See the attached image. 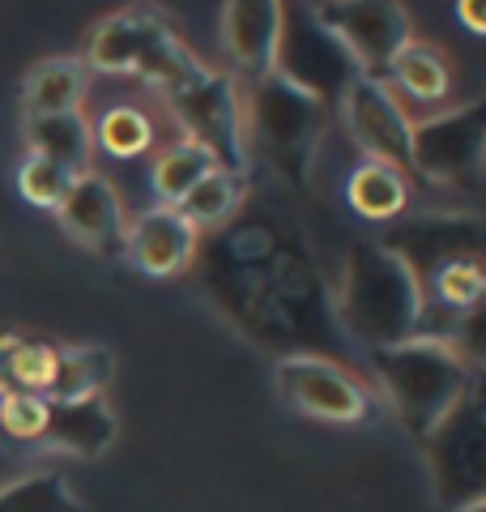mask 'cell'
<instances>
[{
	"instance_id": "3957f363",
	"label": "cell",
	"mask_w": 486,
	"mask_h": 512,
	"mask_svg": "<svg viewBox=\"0 0 486 512\" xmlns=\"http://www.w3.org/2000/svg\"><path fill=\"white\" fill-rule=\"evenodd\" d=\"M333 308L346 342L367 346V355L414 342L418 325H423V295H418L410 269L393 252H384L376 239H354L346 248Z\"/></svg>"
},
{
	"instance_id": "e0dca14e",
	"label": "cell",
	"mask_w": 486,
	"mask_h": 512,
	"mask_svg": "<svg viewBox=\"0 0 486 512\" xmlns=\"http://www.w3.org/2000/svg\"><path fill=\"white\" fill-rule=\"evenodd\" d=\"M116 436H120V419L107 406V397H86V402H52V419H47L39 444H47L52 453L94 461L107 453Z\"/></svg>"
},
{
	"instance_id": "484cf974",
	"label": "cell",
	"mask_w": 486,
	"mask_h": 512,
	"mask_svg": "<svg viewBox=\"0 0 486 512\" xmlns=\"http://www.w3.org/2000/svg\"><path fill=\"white\" fill-rule=\"evenodd\" d=\"M111 355L103 346H64L60 350V376L47 402H86V397H103L111 384Z\"/></svg>"
},
{
	"instance_id": "f546056e",
	"label": "cell",
	"mask_w": 486,
	"mask_h": 512,
	"mask_svg": "<svg viewBox=\"0 0 486 512\" xmlns=\"http://www.w3.org/2000/svg\"><path fill=\"white\" fill-rule=\"evenodd\" d=\"M47 419H52V402L35 393H5L0 397V431L9 440H22V444H39Z\"/></svg>"
},
{
	"instance_id": "7402d4cb",
	"label": "cell",
	"mask_w": 486,
	"mask_h": 512,
	"mask_svg": "<svg viewBox=\"0 0 486 512\" xmlns=\"http://www.w3.org/2000/svg\"><path fill=\"white\" fill-rule=\"evenodd\" d=\"M26 146H30V154L52 158V163H60L73 175L94 171L90 167L94 163V133H90V120L81 116V111L26 120Z\"/></svg>"
},
{
	"instance_id": "30bf717a",
	"label": "cell",
	"mask_w": 486,
	"mask_h": 512,
	"mask_svg": "<svg viewBox=\"0 0 486 512\" xmlns=\"http://www.w3.org/2000/svg\"><path fill=\"white\" fill-rule=\"evenodd\" d=\"M273 73H278L282 82L307 90L329 111L342 103L346 86L359 77L354 60L346 56V47L316 22L312 5H282V43H278Z\"/></svg>"
},
{
	"instance_id": "cb8c5ba5",
	"label": "cell",
	"mask_w": 486,
	"mask_h": 512,
	"mask_svg": "<svg viewBox=\"0 0 486 512\" xmlns=\"http://www.w3.org/2000/svg\"><path fill=\"white\" fill-rule=\"evenodd\" d=\"M90 133H94V150H103L107 158H120V163L145 158L158 146V124L150 111L137 103H111L103 116L90 124Z\"/></svg>"
},
{
	"instance_id": "7a4b0ae2",
	"label": "cell",
	"mask_w": 486,
	"mask_h": 512,
	"mask_svg": "<svg viewBox=\"0 0 486 512\" xmlns=\"http://www.w3.org/2000/svg\"><path fill=\"white\" fill-rule=\"evenodd\" d=\"M376 244L410 269L423 295L418 338H440L452 316L486 295V222L478 214H410Z\"/></svg>"
},
{
	"instance_id": "ffe728a7",
	"label": "cell",
	"mask_w": 486,
	"mask_h": 512,
	"mask_svg": "<svg viewBox=\"0 0 486 512\" xmlns=\"http://www.w3.org/2000/svg\"><path fill=\"white\" fill-rule=\"evenodd\" d=\"M60 350L64 346H56V342L5 333V338H0V397L5 393L52 397L56 376H60Z\"/></svg>"
},
{
	"instance_id": "ba28073f",
	"label": "cell",
	"mask_w": 486,
	"mask_h": 512,
	"mask_svg": "<svg viewBox=\"0 0 486 512\" xmlns=\"http://www.w3.org/2000/svg\"><path fill=\"white\" fill-rule=\"evenodd\" d=\"M167 116L175 120V137L197 141L214 154V163L231 175H248V137H243V94L231 73L201 69L197 82L162 99Z\"/></svg>"
},
{
	"instance_id": "9a60e30c",
	"label": "cell",
	"mask_w": 486,
	"mask_h": 512,
	"mask_svg": "<svg viewBox=\"0 0 486 512\" xmlns=\"http://www.w3.org/2000/svg\"><path fill=\"white\" fill-rule=\"evenodd\" d=\"M197 252H201V231L188 227V222L175 210H167V205H154V210L128 218L124 256L141 269V274L175 278V274H184V269L197 265Z\"/></svg>"
},
{
	"instance_id": "4dcf8cb0",
	"label": "cell",
	"mask_w": 486,
	"mask_h": 512,
	"mask_svg": "<svg viewBox=\"0 0 486 512\" xmlns=\"http://www.w3.org/2000/svg\"><path fill=\"white\" fill-rule=\"evenodd\" d=\"M457 18L465 30H474V35H486V0H461L457 5Z\"/></svg>"
},
{
	"instance_id": "d6986e66",
	"label": "cell",
	"mask_w": 486,
	"mask_h": 512,
	"mask_svg": "<svg viewBox=\"0 0 486 512\" xmlns=\"http://www.w3.org/2000/svg\"><path fill=\"white\" fill-rule=\"evenodd\" d=\"M380 82L393 94H401V99H410L414 107L431 111V107H440L452 94V69H448V60H444L440 47L410 39L393 56V64H388V73L380 77Z\"/></svg>"
},
{
	"instance_id": "4fadbf2b",
	"label": "cell",
	"mask_w": 486,
	"mask_h": 512,
	"mask_svg": "<svg viewBox=\"0 0 486 512\" xmlns=\"http://www.w3.org/2000/svg\"><path fill=\"white\" fill-rule=\"evenodd\" d=\"M342 120L350 128V141L363 150L371 163H388L410 175V137H414V120L405 103L388 90L380 77H354L342 94Z\"/></svg>"
},
{
	"instance_id": "277c9868",
	"label": "cell",
	"mask_w": 486,
	"mask_h": 512,
	"mask_svg": "<svg viewBox=\"0 0 486 512\" xmlns=\"http://www.w3.org/2000/svg\"><path fill=\"white\" fill-rule=\"evenodd\" d=\"M371 372H376V384L388 397V406H393L397 423L418 444L474 393L469 367L444 342H431V338L376 350L371 355Z\"/></svg>"
},
{
	"instance_id": "f1b7e54d",
	"label": "cell",
	"mask_w": 486,
	"mask_h": 512,
	"mask_svg": "<svg viewBox=\"0 0 486 512\" xmlns=\"http://www.w3.org/2000/svg\"><path fill=\"white\" fill-rule=\"evenodd\" d=\"M77 175L64 171L52 158H39V154H26V163L18 167V188L30 205H43V210H60L64 197H69Z\"/></svg>"
},
{
	"instance_id": "7c38bea8",
	"label": "cell",
	"mask_w": 486,
	"mask_h": 512,
	"mask_svg": "<svg viewBox=\"0 0 486 512\" xmlns=\"http://www.w3.org/2000/svg\"><path fill=\"white\" fill-rule=\"evenodd\" d=\"M312 13L346 47L363 77H384L393 56L414 39L410 9L393 0H324V5H312Z\"/></svg>"
},
{
	"instance_id": "603a6c76",
	"label": "cell",
	"mask_w": 486,
	"mask_h": 512,
	"mask_svg": "<svg viewBox=\"0 0 486 512\" xmlns=\"http://www.w3.org/2000/svg\"><path fill=\"white\" fill-rule=\"evenodd\" d=\"M209 171H218L214 154L201 150L197 141L188 137H171L162 141V146L154 150V163H150V188L158 205H167V210H175L192 188H197Z\"/></svg>"
},
{
	"instance_id": "d6a6232c",
	"label": "cell",
	"mask_w": 486,
	"mask_h": 512,
	"mask_svg": "<svg viewBox=\"0 0 486 512\" xmlns=\"http://www.w3.org/2000/svg\"><path fill=\"white\" fill-rule=\"evenodd\" d=\"M469 512H486V504H478V508H469Z\"/></svg>"
},
{
	"instance_id": "52a82bcc",
	"label": "cell",
	"mask_w": 486,
	"mask_h": 512,
	"mask_svg": "<svg viewBox=\"0 0 486 512\" xmlns=\"http://www.w3.org/2000/svg\"><path fill=\"white\" fill-rule=\"evenodd\" d=\"M435 512H469L486 504V402H465L423 440Z\"/></svg>"
},
{
	"instance_id": "d4e9b609",
	"label": "cell",
	"mask_w": 486,
	"mask_h": 512,
	"mask_svg": "<svg viewBox=\"0 0 486 512\" xmlns=\"http://www.w3.org/2000/svg\"><path fill=\"white\" fill-rule=\"evenodd\" d=\"M243 201H248V175H231V171L218 167V171H209L180 205H175V214L205 235V231L226 227V222L243 210Z\"/></svg>"
},
{
	"instance_id": "2e32d148",
	"label": "cell",
	"mask_w": 486,
	"mask_h": 512,
	"mask_svg": "<svg viewBox=\"0 0 486 512\" xmlns=\"http://www.w3.org/2000/svg\"><path fill=\"white\" fill-rule=\"evenodd\" d=\"M282 43V5L278 0H231L222 5V47L235 69L252 82L273 73Z\"/></svg>"
},
{
	"instance_id": "8fae6325",
	"label": "cell",
	"mask_w": 486,
	"mask_h": 512,
	"mask_svg": "<svg viewBox=\"0 0 486 512\" xmlns=\"http://www.w3.org/2000/svg\"><path fill=\"white\" fill-rule=\"evenodd\" d=\"M273 380L290 410L307 414L316 423L354 427L371 419V393L367 384L337 359L320 355H286L273 363Z\"/></svg>"
},
{
	"instance_id": "1f68e13d",
	"label": "cell",
	"mask_w": 486,
	"mask_h": 512,
	"mask_svg": "<svg viewBox=\"0 0 486 512\" xmlns=\"http://www.w3.org/2000/svg\"><path fill=\"white\" fill-rule=\"evenodd\" d=\"M474 397H482V402H486V376H474Z\"/></svg>"
},
{
	"instance_id": "9c48e42d",
	"label": "cell",
	"mask_w": 486,
	"mask_h": 512,
	"mask_svg": "<svg viewBox=\"0 0 486 512\" xmlns=\"http://www.w3.org/2000/svg\"><path fill=\"white\" fill-rule=\"evenodd\" d=\"M486 171V99L414 120L410 175L440 188H474Z\"/></svg>"
},
{
	"instance_id": "5bb4252c",
	"label": "cell",
	"mask_w": 486,
	"mask_h": 512,
	"mask_svg": "<svg viewBox=\"0 0 486 512\" xmlns=\"http://www.w3.org/2000/svg\"><path fill=\"white\" fill-rule=\"evenodd\" d=\"M60 227L69 231L81 248L99 252V256H124V235H128V214L116 184L99 171L77 175L69 197L60 205Z\"/></svg>"
},
{
	"instance_id": "5b68a950",
	"label": "cell",
	"mask_w": 486,
	"mask_h": 512,
	"mask_svg": "<svg viewBox=\"0 0 486 512\" xmlns=\"http://www.w3.org/2000/svg\"><path fill=\"white\" fill-rule=\"evenodd\" d=\"M324 133H329V107L312 99L307 90L282 82L278 73L252 82L248 94H243L248 158L256 150L290 188L312 184V167L324 146Z\"/></svg>"
},
{
	"instance_id": "44dd1931",
	"label": "cell",
	"mask_w": 486,
	"mask_h": 512,
	"mask_svg": "<svg viewBox=\"0 0 486 512\" xmlns=\"http://www.w3.org/2000/svg\"><path fill=\"white\" fill-rule=\"evenodd\" d=\"M86 94H90V69L81 60H43L22 86V111L26 120L69 116V111H81Z\"/></svg>"
},
{
	"instance_id": "4316f807",
	"label": "cell",
	"mask_w": 486,
	"mask_h": 512,
	"mask_svg": "<svg viewBox=\"0 0 486 512\" xmlns=\"http://www.w3.org/2000/svg\"><path fill=\"white\" fill-rule=\"evenodd\" d=\"M0 512H86L60 474H30L0 487Z\"/></svg>"
},
{
	"instance_id": "ac0fdd59",
	"label": "cell",
	"mask_w": 486,
	"mask_h": 512,
	"mask_svg": "<svg viewBox=\"0 0 486 512\" xmlns=\"http://www.w3.org/2000/svg\"><path fill=\"white\" fill-rule=\"evenodd\" d=\"M414 197V180L388 163H354V171L346 175V205L363 222H388L393 227L397 218H405Z\"/></svg>"
},
{
	"instance_id": "8992f818",
	"label": "cell",
	"mask_w": 486,
	"mask_h": 512,
	"mask_svg": "<svg viewBox=\"0 0 486 512\" xmlns=\"http://www.w3.org/2000/svg\"><path fill=\"white\" fill-rule=\"evenodd\" d=\"M86 64L99 73H128L158 90V99L197 82L205 64L175 39L158 9H120L94 26Z\"/></svg>"
},
{
	"instance_id": "83f0119b",
	"label": "cell",
	"mask_w": 486,
	"mask_h": 512,
	"mask_svg": "<svg viewBox=\"0 0 486 512\" xmlns=\"http://www.w3.org/2000/svg\"><path fill=\"white\" fill-rule=\"evenodd\" d=\"M431 342H444L452 355L469 367V376H486V295L478 303H469L465 312L452 316L448 329Z\"/></svg>"
},
{
	"instance_id": "6da1fadb",
	"label": "cell",
	"mask_w": 486,
	"mask_h": 512,
	"mask_svg": "<svg viewBox=\"0 0 486 512\" xmlns=\"http://www.w3.org/2000/svg\"><path fill=\"white\" fill-rule=\"evenodd\" d=\"M197 269L218 308L278 359H329V346H346L333 291L299 218L243 205L226 227L201 235Z\"/></svg>"
}]
</instances>
